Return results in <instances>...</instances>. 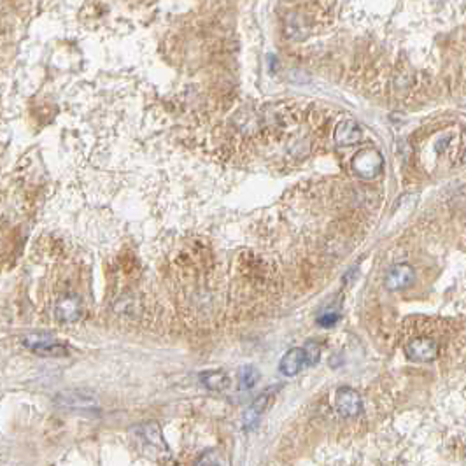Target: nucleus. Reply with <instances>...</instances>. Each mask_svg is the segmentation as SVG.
<instances>
[{"instance_id":"1","label":"nucleus","mask_w":466,"mask_h":466,"mask_svg":"<svg viewBox=\"0 0 466 466\" xmlns=\"http://www.w3.org/2000/svg\"><path fill=\"white\" fill-rule=\"evenodd\" d=\"M351 168L359 179L372 181L378 177L384 170V156L374 146L361 148L354 153L351 161Z\"/></svg>"},{"instance_id":"2","label":"nucleus","mask_w":466,"mask_h":466,"mask_svg":"<svg viewBox=\"0 0 466 466\" xmlns=\"http://www.w3.org/2000/svg\"><path fill=\"white\" fill-rule=\"evenodd\" d=\"M25 347L40 356H67V347L62 346L55 337L48 333L27 335L23 340Z\"/></svg>"},{"instance_id":"3","label":"nucleus","mask_w":466,"mask_h":466,"mask_svg":"<svg viewBox=\"0 0 466 466\" xmlns=\"http://www.w3.org/2000/svg\"><path fill=\"white\" fill-rule=\"evenodd\" d=\"M335 405H337L339 414L346 419L356 417V415H359L363 412L361 395L351 386H342L337 389Z\"/></svg>"},{"instance_id":"4","label":"nucleus","mask_w":466,"mask_h":466,"mask_svg":"<svg viewBox=\"0 0 466 466\" xmlns=\"http://www.w3.org/2000/svg\"><path fill=\"white\" fill-rule=\"evenodd\" d=\"M56 405L72 411H95L99 409V398L88 391H64L55 398Z\"/></svg>"},{"instance_id":"5","label":"nucleus","mask_w":466,"mask_h":466,"mask_svg":"<svg viewBox=\"0 0 466 466\" xmlns=\"http://www.w3.org/2000/svg\"><path fill=\"white\" fill-rule=\"evenodd\" d=\"M405 354L417 363H430L439 356V344L430 337H417L405 346Z\"/></svg>"},{"instance_id":"6","label":"nucleus","mask_w":466,"mask_h":466,"mask_svg":"<svg viewBox=\"0 0 466 466\" xmlns=\"http://www.w3.org/2000/svg\"><path fill=\"white\" fill-rule=\"evenodd\" d=\"M415 283V270L409 263H396L387 270L386 287L389 291H403Z\"/></svg>"},{"instance_id":"7","label":"nucleus","mask_w":466,"mask_h":466,"mask_svg":"<svg viewBox=\"0 0 466 466\" xmlns=\"http://www.w3.org/2000/svg\"><path fill=\"white\" fill-rule=\"evenodd\" d=\"M83 315V303L77 296L67 295L62 296L55 305V318L62 323H76Z\"/></svg>"},{"instance_id":"8","label":"nucleus","mask_w":466,"mask_h":466,"mask_svg":"<svg viewBox=\"0 0 466 466\" xmlns=\"http://www.w3.org/2000/svg\"><path fill=\"white\" fill-rule=\"evenodd\" d=\"M335 142L342 148H351L363 140V130L354 120H342L335 128Z\"/></svg>"},{"instance_id":"9","label":"nucleus","mask_w":466,"mask_h":466,"mask_svg":"<svg viewBox=\"0 0 466 466\" xmlns=\"http://www.w3.org/2000/svg\"><path fill=\"white\" fill-rule=\"evenodd\" d=\"M305 367H307V363H305L303 347H291L279 363L281 374L286 375V377H295V375H298Z\"/></svg>"},{"instance_id":"10","label":"nucleus","mask_w":466,"mask_h":466,"mask_svg":"<svg viewBox=\"0 0 466 466\" xmlns=\"http://www.w3.org/2000/svg\"><path fill=\"white\" fill-rule=\"evenodd\" d=\"M274 391L275 389H267L251 403V406H249L246 414H244V422H246V426H253V424H256L258 419L263 415V412L268 409V403H270V398H272V395H274Z\"/></svg>"},{"instance_id":"11","label":"nucleus","mask_w":466,"mask_h":466,"mask_svg":"<svg viewBox=\"0 0 466 466\" xmlns=\"http://www.w3.org/2000/svg\"><path fill=\"white\" fill-rule=\"evenodd\" d=\"M200 380L207 389L211 391H224L230 387V377L223 370H209L200 375Z\"/></svg>"},{"instance_id":"12","label":"nucleus","mask_w":466,"mask_h":466,"mask_svg":"<svg viewBox=\"0 0 466 466\" xmlns=\"http://www.w3.org/2000/svg\"><path fill=\"white\" fill-rule=\"evenodd\" d=\"M259 380V372L255 367H244L240 368L239 374V383L240 389H251L256 386V383Z\"/></svg>"},{"instance_id":"13","label":"nucleus","mask_w":466,"mask_h":466,"mask_svg":"<svg viewBox=\"0 0 466 466\" xmlns=\"http://www.w3.org/2000/svg\"><path fill=\"white\" fill-rule=\"evenodd\" d=\"M303 352H305V363H307V367H314V365H318L319 359H321V346H319L315 340H309V342L303 346Z\"/></svg>"},{"instance_id":"14","label":"nucleus","mask_w":466,"mask_h":466,"mask_svg":"<svg viewBox=\"0 0 466 466\" xmlns=\"http://www.w3.org/2000/svg\"><path fill=\"white\" fill-rule=\"evenodd\" d=\"M142 435H144V439L148 440V443H151L153 445V449L155 447H161L164 449L165 447V443L161 442V433H159V428L156 426V424H146V426L142 428Z\"/></svg>"},{"instance_id":"15","label":"nucleus","mask_w":466,"mask_h":466,"mask_svg":"<svg viewBox=\"0 0 466 466\" xmlns=\"http://www.w3.org/2000/svg\"><path fill=\"white\" fill-rule=\"evenodd\" d=\"M340 319V315L337 312H330V314H323L321 318H318V324L323 328H330L333 324H337V321Z\"/></svg>"},{"instance_id":"16","label":"nucleus","mask_w":466,"mask_h":466,"mask_svg":"<svg viewBox=\"0 0 466 466\" xmlns=\"http://www.w3.org/2000/svg\"><path fill=\"white\" fill-rule=\"evenodd\" d=\"M465 159H466V156H465Z\"/></svg>"}]
</instances>
